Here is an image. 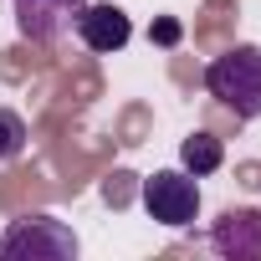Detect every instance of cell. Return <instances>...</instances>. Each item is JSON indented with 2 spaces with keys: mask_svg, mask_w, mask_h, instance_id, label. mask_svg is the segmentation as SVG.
Returning <instances> with one entry per match:
<instances>
[{
  "mask_svg": "<svg viewBox=\"0 0 261 261\" xmlns=\"http://www.w3.org/2000/svg\"><path fill=\"white\" fill-rule=\"evenodd\" d=\"M154 41L174 46V41H179V26H174V21H159V26H154Z\"/></svg>",
  "mask_w": 261,
  "mask_h": 261,
  "instance_id": "9",
  "label": "cell"
},
{
  "mask_svg": "<svg viewBox=\"0 0 261 261\" xmlns=\"http://www.w3.org/2000/svg\"><path fill=\"white\" fill-rule=\"evenodd\" d=\"M77 36H82V46L87 51H123L128 46V36H134V21H128V11H118V6H82L77 11Z\"/></svg>",
  "mask_w": 261,
  "mask_h": 261,
  "instance_id": "6",
  "label": "cell"
},
{
  "mask_svg": "<svg viewBox=\"0 0 261 261\" xmlns=\"http://www.w3.org/2000/svg\"><path fill=\"white\" fill-rule=\"evenodd\" d=\"M139 200H144V210H149L159 225H169V230H179V225H190V220L200 215V185H195V174H185V169H154V174L144 179Z\"/></svg>",
  "mask_w": 261,
  "mask_h": 261,
  "instance_id": "3",
  "label": "cell"
},
{
  "mask_svg": "<svg viewBox=\"0 0 261 261\" xmlns=\"http://www.w3.org/2000/svg\"><path fill=\"white\" fill-rule=\"evenodd\" d=\"M205 87L236 118H261V46L236 41L230 51H220L205 67Z\"/></svg>",
  "mask_w": 261,
  "mask_h": 261,
  "instance_id": "1",
  "label": "cell"
},
{
  "mask_svg": "<svg viewBox=\"0 0 261 261\" xmlns=\"http://www.w3.org/2000/svg\"><path fill=\"white\" fill-rule=\"evenodd\" d=\"M11 6H16V31L26 41H57L87 0H11Z\"/></svg>",
  "mask_w": 261,
  "mask_h": 261,
  "instance_id": "5",
  "label": "cell"
},
{
  "mask_svg": "<svg viewBox=\"0 0 261 261\" xmlns=\"http://www.w3.org/2000/svg\"><path fill=\"white\" fill-rule=\"evenodd\" d=\"M220 164H225V144H220L215 134H205V128H200V134H190V139L179 144V169H185V174L205 179V174H215Z\"/></svg>",
  "mask_w": 261,
  "mask_h": 261,
  "instance_id": "7",
  "label": "cell"
},
{
  "mask_svg": "<svg viewBox=\"0 0 261 261\" xmlns=\"http://www.w3.org/2000/svg\"><path fill=\"white\" fill-rule=\"evenodd\" d=\"M210 246L230 261H261V210L251 205H230L215 225H210Z\"/></svg>",
  "mask_w": 261,
  "mask_h": 261,
  "instance_id": "4",
  "label": "cell"
},
{
  "mask_svg": "<svg viewBox=\"0 0 261 261\" xmlns=\"http://www.w3.org/2000/svg\"><path fill=\"white\" fill-rule=\"evenodd\" d=\"M26 118L16 113V108H0V159H21V149H26Z\"/></svg>",
  "mask_w": 261,
  "mask_h": 261,
  "instance_id": "8",
  "label": "cell"
},
{
  "mask_svg": "<svg viewBox=\"0 0 261 261\" xmlns=\"http://www.w3.org/2000/svg\"><path fill=\"white\" fill-rule=\"evenodd\" d=\"M0 256H26V261H72L77 230L57 215H26L0 236Z\"/></svg>",
  "mask_w": 261,
  "mask_h": 261,
  "instance_id": "2",
  "label": "cell"
}]
</instances>
